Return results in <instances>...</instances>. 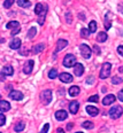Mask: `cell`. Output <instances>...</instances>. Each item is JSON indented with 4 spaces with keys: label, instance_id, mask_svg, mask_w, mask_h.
I'll return each mask as SVG.
<instances>
[{
    "label": "cell",
    "instance_id": "obj_32",
    "mask_svg": "<svg viewBox=\"0 0 123 133\" xmlns=\"http://www.w3.org/2000/svg\"><path fill=\"white\" fill-rule=\"evenodd\" d=\"M13 4H14V0H5V2H4V7H5V8H9Z\"/></svg>",
    "mask_w": 123,
    "mask_h": 133
},
{
    "label": "cell",
    "instance_id": "obj_11",
    "mask_svg": "<svg viewBox=\"0 0 123 133\" xmlns=\"http://www.w3.org/2000/svg\"><path fill=\"white\" fill-rule=\"evenodd\" d=\"M67 117H68V114H67V111H65V110H58V111L55 112V118L60 122L65 121Z\"/></svg>",
    "mask_w": 123,
    "mask_h": 133
},
{
    "label": "cell",
    "instance_id": "obj_13",
    "mask_svg": "<svg viewBox=\"0 0 123 133\" xmlns=\"http://www.w3.org/2000/svg\"><path fill=\"white\" fill-rule=\"evenodd\" d=\"M21 44H22V41L20 38H14V39L10 41V44H9V47L12 49H19L20 47H21Z\"/></svg>",
    "mask_w": 123,
    "mask_h": 133
},
{
    "label": "cell",
    "instance_id": "obj_16",
    "mask_svg": "<svg viewBox=\"0 0 123 133\" xmlns=\"http://www.w3.org/2000/svg\"><path fill=\"white\" fill-rule=\"evenodd\" d=\"M86 111L90 116H97L99 114V109L97 107H93V106H88L86 107Z\"/></svg>",
    "mask_w": 123,
    "mask_h": 133
},
{
    "label": "cell",
    "instance_id": "obj_19",
    "mask_svg": "<svg viewBox=\"0 0 123 133\" xmlns=\"http://www.w3.org/2000/svg\"><path fill=\"white\" fill-rule=\"evenodd\" d=\"M108 36L106 35V32H99L97 36V41H99V43H104V41L107 40Z\"/></svg>",
    "mask_w": 123,
    "mask_h": 133
},
{
    "label": "cell",
    "instance_id": "obj_8",
    "mask_svg": "<svg viewBox=\"0 0 123 133\" xmlns=\"http://www.w3.org/2000/svg\"><path fill=\"white\" fill-rule=\"evenodd\" d=\"M9 98L13 100H16V101H20V100L23 99V93L20 92V91H12L9 93Z\"/></svg>",
    "mask_w": 123,
    "mask_h": 133
},
{
    "label": "cell",
    "instance_id": "obj_5",
    "mask_svg": "<svg viewBox=\"0 0 123 133\" xmlns=\"http://www.w3.org/2000/svg\"><path fill=\"white\" fill-rule=\"evenodd\" d=\"M109 116L112 118H119L122 116V107L121 106H115L110 108L109 110Z\"/></svg>",
    "mask_w": 123,
    "mask_h": 133
},
{
    "label": "cell",
    "instance_id": "obj_4",
    "mask_svg": "<svg viewBox=\"0 0 123 133\" xmlns=\"http://www.w3.org/2000/svg\"><path fill=\"white\" fill-rule=\"evenodd\" d=\"M79 49H81V54H82V56L84 57V59H90L91 57L92 52H91V48L88 45H85V44H81Z\"/></svg>",
    "mask_w": 123,
    "mask_h": 133
},
{
    "label": "cell",
    "instance_id": "obj_40",
    "mask_svg": "<svg viewBox=\"0 0 123 133\" xmlns=\"http://www.w3.org/2000/svg\"><path fill=\"white\" fill-rule=\"evenodd\" d=\"M119 100L120 101H123V92L122 91H120L119 92Z\"/></svg>",
    "mask_w": 123,
    "mask_h": 133
},
{
    "label": "cell",
    "instance_id": "obj_34",
    "mask_svg": "<svg viewBox=\"0 0 123 133\" xmlns=\"http://www.w3.org/2000/svg\"><path fill=\"white\" fill-rule=\"evenodd\" d=\"M90 102H98V100H99V98H98V95H92L90 96V98L88 99Z\"/></svg>",
    "mask_w": 123,
    "mask_h": 133
},
{
    "label": "cell",
    "instance_id": "obj_15",
    "mask_svg": "<svg viewBox=\"0 0 123 133\" xmlns=\"http://www.w3.org/2000/svg\"><path fill=\"white\" fill-rule=\"evenodd\" d=\"M78 108H79V103L77 101H71L70 104H69V110H70L71 114H77L78 111Z\"/></svg>",
    "mask_w": 123,
    "mask_h": 133
},
{
    "label": "cell",
    "instance_id": "obj_44",
    "mask_svg": "<svg viewBox=\"0 0 123 133\" xmlns=\"http://www.w3.org/2000/svg\"><path fill=\"white\" fill-rule=\"evenodd\" d=\"M0 98H1V95H0Z\"/></svg>",
    "mask_w": 123,
    "mask_h": 133
},
{
    "label": "cell",
    "instance_id": "obj_14",
    "mask_svg": "<svg viewBox=\"0 0 123 133\" xmlns=\"http://www.w3.org/2000/svg\"><path fill=\"white\" fill-rule=\"evenodd\" d=\"M67 45H68V41L65 40V39H60L58 41V44H57V49H55V53H58L59 51H62L65 47H67Z\"/></svg>",
    "mask_w": 123,
    "mask_h": 133
},
{
    "label": "cell",
    "instance_id": "obj_2",
    "mask_svg": "<svg viewBox=\"0 0 123 133\" xmlns=\"http://www.w3.org/2000/svg\"><path fill=\"white\" fill-rule=\"evenodd\" d=\"M110 68H112V64L109 62L104 63V64H102V68H101V71H100V78L101 79L108 78L110 75Z\"/></svg>",
    "mask_w": 123,
    "mask_h": 133
},
{
    "label": "cell",
    "instance_id": "obj_42",
    "mask_svg": "<svg viewBox=\"0 0 123 133\" xmlns=\"http://www.w3.org/2000/svg\"><path fill=\"white\" fill-rule=\"evenodd\" d=\"M66 16H67V22H71V17H70L71 15H70V14H67Z\"/></svg>",
    "mask_w": 123,
    "mask_h": 133
},
{
    "label": "cell",
    "instance_id": "obj_27",
    "mask_svg": "<svg viewBox=\"0 0 123 133\" xmlns=\"http://www.w3.org/2000/svg\"><path fill=\"white\" fill-rule=\"evenodd\" d=\"M82 126L84 127V129H86V130H91V129H93V123L92 122H84V123L82 124Z\"/></svg>",
    "mask_w": 123,
    "mask_h": 133
},
{
    "label": "cell",
    "instance_id": "obj_37",
    "mask_svg": "<svg viewBox=\"0 0 123 133\" xmlns=\"http://www.w3.org/2000/svg\"><path fill=\"white\" fill-rule=\"evenodd\" d=\"M5 79H6V75L4 72H0V82H5Z\"/></svg>",
    "mask_w": 123,
    "mask_h": 133
},
{
    "label": "cell",
    "instance_id": "obj_23",
    "mask_svg": "<svg viewBox=\"0 0 123 133\" xmlns=\"http://www.w3.org/2000/svg\"><path fill=\"white\" fill-rule=\"evenodd\" d=\"M89 31L90 32H96L97 31V22L96 21H91L89 23Z\"/></svg>",
    "mask_w": 123,
    "mask_h": 133
},
{
    "label": "cell",
    "instance_id": "obj_22",
    "mask_svg": "<svg viewBox=\"0 0 123 133\" xmlns=\"http://www.w3.org/2000/svg\"><path fill=\"white\" fill-rule=\"evenodd\" d=\"M2 72H4L6 76H12V75L14 74V69L12 65H7L4 68V70H2Z\"/></svg>",
    "mask_w": 123,
    "mask_h": 133
},
{
    "label": "cell",
    "instance_id": "obj_26",
    "mask_svg": "<svg viewBox=\"0 0 123 133\" xmlns=\"http://www.w3.org/2000/svg\"><path fill=\"white\" fill-rule=\"evenodd\" d=\"M24 123H22V122H20V123H17L15 125V127H14V130H15L16 132H21V131H23L24 130Z\"/></svg>",
    "mask_w": 123,
    "mask_h": 133
},
{
    "label": "cell",
    "instance_id": "obj_18",
    "mask_svg": "<svg viewBox=\"0 0 123 133\" xmlns=\"http://www.w3.org/2000/svg\"><path fill=\"white\" fill-rule=\"evenodd\" d=\"M44 48H45V46H44L43 44H38V45H36L35 47H32V51H31V53H32V54H38V53H41V51H44Z\"/></svg>",
    "mask_w": 123,
    "mask_h": 133
},
{
    "label": "cell",
    "instance_id": "obj_12",
    "mask_svg": "<svg viewBox=\"0 0 123 133\" xmlns=\"http://www.w3.org/2000/svg\"><path fill=\"white\" fill-rule=\"evenodd\" d=\"M60 80L61 82H63V83H71L72 80V76L70 74H67V72H63V74H60Z\"/></svg>",
    "mask_w": 123,
    "mask_h": 133
},
{
    "label": "cell",
    "instance_id": "obj_38",
    "mask_svg": "<svg viewBox=\"0 0 123 133\" xmlns=\"http://www.w3.org/2000/svg\"><path fill=\"white\" fill-rule=\"evenodd\" d=\"M19 32H20V26H16L15 29L12 31V35L14 36V35H16V33H19Z\"/></svg>",
    "mask_w": 123,
    "mask_h": 133
},
{
    "label": "cell",
    "instance_id": "obj_21",
    "mask_svg": "<svg viewBox=\"0 0 123 133\" xmlns=\"http://www.w3.org/2000/svg\"><path fill=\"white\" fill-rule=\"evenodd\" d=\"M17 4L20 7L23 8H28L31 6V1H29V0H17Z\"/></svg>",
    "mask_w": 123,
    "mask_h": 133
},
{
    "label": "cell",
    "instance_id": "obj_33",
    "mask_svg": "<svg viewBox=\"0 0 123 133\" xmlns=\"http://www.w3.org/2000/svg\"><path fill=\"white\" fill-rule=\"evenodd\" d=\"M5 123H6V117H5V115L0 114V126L5 125Z\"/></svg>",
    "mask_w": 123,
    "mask_h": 133
},
{
    "label": "cell",
    "instance_id": "obj_30",
    "mask_svg": "<svg viewBox=\"0 0 123 133\" xmlns=\"http://www.w3.org/2000/svg\"><path fill=\"white\" fill-rule=\"evenodd\" d=\"M106 18H107V20H105V29L108 30V29H110V26H112V22H110L109 16H106Z\"/></svg>",
    "mask_w": 123,
    "mask_h": 133
},
{
    "label": "cell",
    "instance_id": "obj_31",
    "mask_svg": "<svg viewBox=\"0 0 123 133\" xmlns=\"http://www.w3.org/2000/svg\"><path fill=\"white\" fill-rule=\"evenodd\" d=\"M112 83H113L114 85L121 84V83H122V78H121V77H113V78H112Z\"/></svg>",
    "mask_w": 123,
    "mask_h": 133
},
{
    "label": "cell",
    "instance_id": "obj_7",
    "mask_svg": "<svg viewBox=\"0 0 123 133\" xmlns=\"http://www.w3.org/2000/svg\"><path fill=\"white\" fill-rule=\"evenodd\" d=\"M32 69H33V61H32V60L27 61V62L24 63V65H23V71H24V74H27V75L31 74Z\"/></svg>",
    "mask_w": 123,
    "mask_h": 133
},
{
    "label": "cell",
    "instance_id": "obj_17",
    "mask_svg": "<svg viewBox=\"0 0 123 133\" xmlns=\"http://www.w3.org/2000/svg\"><path fill=\"white\" fill-rule=\"evenodd\" d=\"M10 109V104H9V102L8 101H0V110L1 111H8V110Z\"/></svg>",
    "mask_w": 123,
    "mask_h": 133
},
{
    "label": "cell",
    "instance_id": "obj_39",
    "mask_svg": "<svg viewBox=\"0 0 123 133\" xmlns=\"http://www.w3.org/2000/svg\"><path fill=\"white\" fill-rule=\"evenodd\" d=\"M72 126H74V124H72V123L67 124V131H70V130L72 129Z\"/></svg>",
    "mask_w": 123,
    "mask_h": 133
},
{
    "label": "cell",
    "instance_id": "obj_43",
    "mask_svg": "<svg viewBox=\"0 0 123 133\" xmlns=\"http://www.w3.org/2000/svg\"><path fill=\"white\" fill-rule=\"evenodd\" d=\"M57 132H63V130H62V129H58Z\"/></svg>",
    "mask_w": 123,
    "mask_h": 133
},
{
    "label": "cell",
    "instance_id": "obj_35",
    "mask_svg": "<svg viewBox=\"0 0 123 133\" xmlns=\"http://www.w3.org/2000/svg\"><path fill=\"white\" fill-rule=\"evenodd\" d=\"M48 129H50V124H45V125H44V127L41 129V132H43V133H46L47 131H48Z\"/></svg>",
    "mask_w": 123,
    "mask_h": 133
},
{
    "label": "cell",
    "instance_id": "obj_10",
    "mask_svg": "<svg viewBox=\"0 0 123 133\" xmlns=\"http://www.w3.org/2000/svg\"><path fill=\"white\" fill-rule=\"evenodd\" d=\"M115 95H113V94H109V95H106L104 100H102V104L104 106H109V104H112L114 101H115Z\"/></svg>",
    "mask_w": 123,
    "mask_h": 133
},
{
    "label": "cell",
    "instance_id": "obj_28",
    "mask_svg": "<svg viewBox=\"0 0 123 133\" xmlns=\"http://www.w3.org/2000/svg\"><path fill=\"white\" fill-rule=\"evenodd\" d=\"M81 36H82L83 38H88L89 36H90V31H89L88 29H85V28H83V29L81 30Z\"/></svg>",
    "mask_w": 123,
    "mask_h": 133
},
{
    "label": "cell",
    "instance_id": "obj_6",
    "mask_svg": "<svg viewBox=\"0 0 123 133\" xmlns=\"http://www.w3.org/2000/svg\"><path fill=\"white\" fill-rule=\"evenodd\" d=\"M35 13L37 14V15L39 16H45L46 13H47V6H45V5H41V4H37L35 7Z\"/></svg>",
    "mask_w": 123,
    "mask_h": 133
},
{
    "label": "cell",
    "instance_id": "obj_3",
    "mask_svg": "<svg viewBox=\"0 0 123 133\" xmlns=\"http://www.w3.org/2000/svg\"><path fill=\"white\" fill-rule=\"evenodd\" d=\"M40 99L41 102L44 104H48L52 101V91L51 90H44L40 94Z\"/></svg>",
    "mask_w": 123,
    "mask_h": 133
},
{
    "label": "cell",
    "instance_id": "obj_36",
    "mask_svg": "<svg viewBox=\"0 0 123 133\" xmlns=\"http://www.w3.org/2000/svg\"><path fill=\"white\" fill-rule=\"evenodd\" d=\"M93 51H94V53H96L97 55H99V54H100V48H99V46L94 45V46H93Z\"/></svg>",
    "mask_w": 123,
    "mask_h": 133
},
{
    "label": "cell",
    "instance_id": "obj_20",
    "mask_svg": "<svg viewBox=\"0 0 123 133\" xmlns=\"http://www.w3.org/2000/svg\"><path fill=\"white\" fill-rule=\"evenodd\" d=\"M79 94V87L78 86H71L69 88V95L70 96H76Z\"/></svg>",
    "mask_w": 123,
    "mask_h": 133
},
{
    "label": "cell",
    "instance_id": "obj_25",
    "mask_svg": "<svg viewBox=\"0 0 123 133\" xmlns=\"http://www.w3.org/2000/svg\"><path fill=\"white\" fill-rule=\"evenodd\" d=\"M36 32H37V30H36V28H35V26L30 28L29 32H28V38H29V39H32V38L36 36Z\"/></svg>",
    "mask_w": 123,
    "mask_h": 133
},
{
    "label": "cell",
    "instance_id": "obj_1",
    "mask_svg": "<svg viewBox=\"0 0 123 133\" xmlns=\"http://www.w3.org/2000/svg\"><path fill=\"white\" fill-rule=\"evenodd\" d=\"M76 63H77V60L74 54H67L65 56V59H63V65H65L66 68H71V66H74Z\"/></svg>",
    "mask_w": 123,
    "mask_h": 133
},
{
    "label": "cell",
    "instance_id": "obj_9",
    "mask_svg": "<svg viewBox=\"0 0 123 133\" xmlns=\"http://www.w3.org/2000/svg\"><path fill=\"white\" fill-rule=\"evenodd\" d=\"M74 74L76 75L77 77H81L83 75V72H84V66H83V64H81V63H76V64L74 65Z\"/></svg>",
    "mask_w": 123,
    "mask_h": 133
},
{
    "label": "cell",
    "instance_id": "obj_24",
    "mask_svg": "<svg viewBox=\"0 0 123 133\" xmlns=\"http://www.w3.org/2000/svg\"><path fill=\"white\" fill-rule=\"evenodd\" d=\"M16 26H20V23L17 21H10V22H8L6 25L7 29H14V28H16Z\"/></svg>",
    "mask_w": 123,
    "mask_h": 133
},
{
    "label": "cell",
    "instance_id": "obj_41",
    "mask_svg": "<svg viewBox=\"0 0 123 133\" xmlns=\"http://www.w3.org/2000/svg\"><path fill=\"white\" fill-rule=\"evenodd\" d=\"M117 52H119V54H120V55H122V54H123V53H122V46H121V45L117 47Z\"/></svg>",
    "mask_w": 123,
    "mask_h": 133
},
{
    "label": "cell",
    "instance_id": "obj_29",
    "mask_svg": "<svg viewBox=\"0 0 123 133\" xmlns=\"http://www.w3.org/2000/svg\"><path fill=\"white\" fill-rule=\"evenodd\" d=\"M48 77H50V78H51V79L57 78V77H58V71L55 70V69H52V70L48 72Z\"/></svg>",
    "mask_w": 123,
    "mask_h": 133
}]
</instances>
